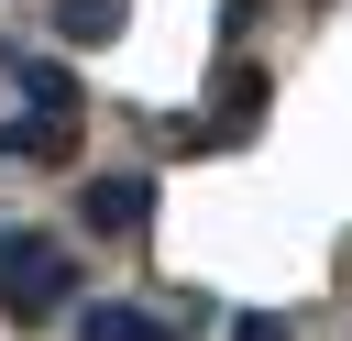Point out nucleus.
Listing matches in <instances>:
<instances>
[{
	"label": "nucleus",
	"instance_id": "obj_3",
	"mask_svg": "<svg viewBox=\"0 0 352 341\" xmlns=\"http://www.w3.org/2000/svg\"><path fill=\"white\" fill-rule=\"evenodd\" d=\"M77 143V110H22V121H0V154H22V165H55Z\"/></svg>",
	"mask_w": 352,
	"mask_h": 341
},
{
	"label": "nucleus",
	"instance_id": "obj_5",
	"mask_svg": "<svg viewBox=\"0 0 352 341\" xmlns=\"http://www.w3.org/2000/svg\"><path fill=\"white\" fill-rule=\"evenodd\" d=\"M253 110H264V66L231 55V66H220V121H209V132H253Z\"/></svg>",
	"mask_w": 352,
	"mask_h": 341
},
{
	"label": "nucleus",
	"instance_id": "obj_4",
	"mask_svg": "<svg viewBox=\"0 0 352 341\" xmlns=\"http://www.w3.org/2000/svg\"><path fill=\"white\" fill-rule=\"evenodd\" d=\"M77 341H176L154 308H132V297H99V308H77Z\"/></svg>",
	"mask_w": 352,
	"mask_h": 341
},
{
	"label": "nucleus",
	"instance_id": "obj_6",
	"mask_svg": "<svg viewBox=\"0 0 352 341\" xmlns=\"http://www.w3.org/2000/svg\"><path fill=\"white\" fill-rule=\"evenodd\" d=\"M0 55H11V44H0ZM11 77H22V99H33V110H77V77H66L55 55H11Z\"/></svg>",
	"mask_w": 352,
	"mask_h": 341
},
{
	"label": "nucleus",
	"instance_id": "obj_8",
	"mask_svg": "<svg viewBox=\"0 0 352 341\" xmlns=\"http://www.w3.org/2000/svg\"><path fill=\"white\" fill-rule=\"evenodd\" d=\"M231 341H297V330H286L275 308H242V319H231Z\"/></svg>",
	"mask_w": 352,
	"mask_h": 341
},
{
	"label": "nucleus",
	"instance_id": "obj_1",
	"mask_svg": "<svg viewBox=\"0 0 352 341\" xmlns=\"http://www.w3.org/2000/svg\"><path fill=\"white\" fill-rule=\"evenodd\" d=\"M0 308L11 319H55L66 308V253L44 231H0Z\"/></svg>",
	"mask_w": 352,
	"mask_h": 341
},
{
	"label": "nucleus",
	"instance_id": "obj_2",
	"mask_svg": "<svg viewBox=\"0 0 352 341\" xmlns=\"http://www.w3.org/2000/svg\"><path fill=\"white\" fill-rule=\"evenodd\" d=\"M77 220H88L99 242H143V220H154V187H143V176H88V187H77Z\"/></svg>",
	"mask_w": 352,
	"mask_h": 341
},
{
	"label": "nucleus",
	"instance_id": "obj_7",
	"mask_svg": "<svg viewBox=\"0 0 352 341\" xmlns=\"http://www.w3.org/2000/svg\"><path fill=\"white\" fill-rule=\"evenodd\" d=\"M121 11H132V0H55V33H66V44H110Z\"/></svg>",
	"mask_w": 352,
	"mask_h": 341
}]
</instances>
